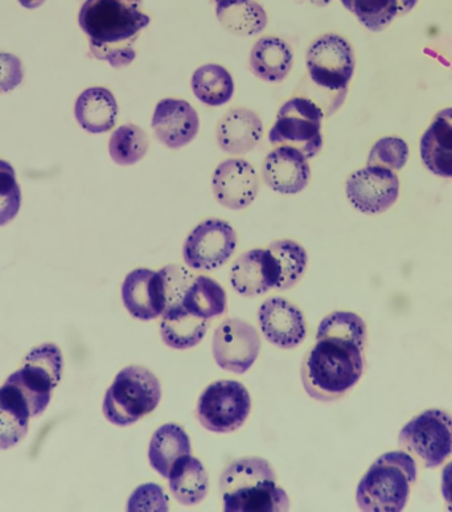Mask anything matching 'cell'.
I'll use <instances>...</instances> for the list:
<instances>
[{"label": "cell", "mask_w": 452, "mask_h": 512, "mask_svg": "<svg viewBox=\"0 0 452 512\" xmlns=\"http://www.w3.org/2000/svg\"><path fill=\"white\" fill-rule=\"evenodd\" d=\"M22 191L16 180L14 167L0 159V227L10 223L19 214Z\"/></svg>", "instance_id": "cell-35"}, {"label": "cell", "mask_w": 452, "mask_h": 512, "mask_svg": "<svg viewBox=\"0 0 452 512\" xmlns=\"http://www.w3.org/2000/svg\"><path fill=\"white\" fill-rule=\"evenodd\" d=\"M64 359L55 344L34 348L24 360L23 368L14 372L6 383L15 385L30 405L32 417L44 413L51 403L53 389L63 375Z\"/></svg>", "instance_id": "cell-8"}, {"label": "cell", "mask_w": 452, "mask_h": 512, "mask_svg": "<svg viewBox=\"0 0 452 512\" xmlns=\"http://www.w3.org/2000/svg\"><path fill=\"white\" fill-rule=\"evenodd\" d=\"M326 338L352 341L365 347V344H367V325L357 314L336 311V313L327 315L318 327L316 341Z\"/></svg>", "instance_id": "cell-34"}, {"label": "cell", "mask_w": 452, "mask_h": 512, "mask_svg": "<svg viewBox=\"0 0 452 512\" xmlns=\"http://www.w3.org/2000/svg\"><path fill=\"white\" fill-rule=\"evenodd\" d=\"M237 248V235L229 223L209 219L197 225L187 237L183 248L184 262L195 270L221 268Z\"/></svg>", "instance_id": "cell-11"}, {"label": "cell", "mask_w": 452, "mask_h": 512, "mask_svg": "<svg viewBox=\"0 0 452 512\" xmlns=\"http://www.w3.org/2000/svg\"><path fill=\"white\" fill-rule=\"evenodd\" d=\"M151 126L155 137L168 149H182L199 133V114L187 101L164 98L156 105Z\"/></svg>", "instance_id": "cell-18"}, {"label": "cell", "mask_w": 452, "mask_h": 512, "mask_svg": "<svg viewBox=\"0 0 452 512\" xmlns=\"http://www.w3.org/2000/svg\"><path fill=\"white\" fill-rule=\"evenodd\" d=\"M213 2H215V3H219V2H220V0H213Z\"/></svg>", "instance_id": "cell-43"}, {"label": "cell", "mask_w": 452, "mask_h": 512, "mask_svg": "<svg viewBox=\"0 0 452 512\" xmlns=\"http://www.w3.org/2000/svg\"><path fill=\"white\" fill-rule=\"evenodd\" d=\"M170 490L176 501L183 506H196L207 498L209 477L204 465L197 458L180 457L168 475Z\"/></svg>", "instance_id": "cell-26"}, {"label": "cell", "mask_w": 452, "mask_h": 512, "mask_svg": "<svg viewBox=\"0 0 452 512\" xmlns=\"http://www.w3.org/2000/svg\"><path fill=\"white\" fill-rule=\"evenodd\" d=\"M252 399L245 385L219 380L204 389L197 401L196 417L201 427L213 433H232L246 423Z\"/></svg>", "instance_id": "cell-9"}, {"label": "cell", "mask_w": 452, "mask_h": 512, "mask_svg": "<svg viewBox=\"0 0 452 512\" xmlns=\"http://www.w3.org/2000/svg\"><path fill=\"white\" fill-rule=\"evenodd\" d=\"M415 481L417 462L410 454L404 450L386 453L357 486V506L367 512H400L409 501Z\"/></svg>", "instance_id": "cell-5"}, {"label": "cell", "mask_w": 452, "mask_h": 512, "mask_svg": "<svg viewBox=\"0 0 452 512\" xmlns=\"http://www.w3.org/2000/svg\"><path fill=\"white\" fill-rule=\"evenodd\" d=\"M162 399V387L150 370L141 366L123 368L104 399V415L117 427H130L154 412Z\"/></svg>", "instance_id": "cell-6"}, {"label": "cell", "mask_w": 452, "mask_h": 512, "mask_svg": "<svg viewBox=\"0 0 452 512\" xmlns=\"http://www.w3.org/2000/svg\"><path fill=\"white\" fill-rule=\"evenodd\" d=\"M149 137L146 131L137 125H123L112 134L109 153L119 166L137 165L149 151Z\"/></svg>", "instance_id": "cell-31"}, {"label": "cell", "mask_w": 452, "mask_h": 512, "mask_svg": "<svg viewBox=\"0 0 452 512\" xmlns=\"http://www.w3.org/2000/svg\"><path fill=\"white\" fill-rule=\"evenodd\" d=\"M75 116L81 128L92 134L108 133L115 126L118 104L109 89L94 86L77 98Z\"/></svg>", "instance_id": "cell-22"}, {"label": "cell", "mask_w": 452, "mask_h": 512, "mask_svg": "<svg viewBox=\"0 0 452 512\" xmlns=\"http://www.w3.org/2000/svg\"><path fill=\"white\" fill-rule=\"evenodd\" d=\"M323 118V110L314 101L291 98L279 109L269 141L275 147H294L307 159L315 158L323 147Z\"/></svg>", "instance_id": "cell-7"}, {"label": "cell", "mask_w": 452, "mask_h": 512, "mask_svg": "<svg viewBox=\"0 0 452 512\" xmlns=\"http://www.w3.org/2000/svg\"><path fill=\"white\" fill-rule=\"evenodd\" d=\"M122 301L131 317L138 321L162 317L168 307L162 270L135 269L127 274L122 285Z\"/></svg>", "instance_id": "cell-14"}, {"label": "cell", "mask_w": 452, "mask_h": 512, "mask_svg": "<svg viewBox=\"0 0 452 512\" xmlns=\"http://www.w3.org/2000/svg\"><path fill=\"white\" fill-rule=\"evenodd\" d=\"M365 347L352 341L326 338L304 356L301 376L307 395L332 403L347 395L364 374Z\"/></svg>", "instance_id": "cell-2"}, {"label": "cell", "mask_w": 452, "mask_h": 512, "mask_svg": "<svg viewBox=\"0 0 452 512\" xmlns=\"http://www.w3.org/2000/svg\"><path fill=\"white\" fill-rule=\"evenodd\" d=\"M369 31H384L400 12L398 0H340Z\"/></svg>", "instance_id": "cell-33"}, {"label": "cell", "mask_w": 452, "mask_h": 512, "mask_svg": "<svg viewBox=\"0 0 452 512\" xmlns=\"http://www.w3.org/2000/svg\"><path fill=\"white\" fill-rule=\"evenodd\" d=\"M442 495L445 498L449 510L452 511V462L443 469Z\"/></svg>", "instance_id": "cell-39"}, {"label": "cell", "mask_w": 452, "mask_h": 512, "mask_svg": "<svg viewBox=\"0 0 452 512\" xmlns=\"http://www.w3.org/2000/svg\"><path fill=\"white\" fill-rule=\"evenodd\" d=\"M260 351V334L240 318L225 319L213 334V358L223 370L233 374L244 375L248 372L256 363Z\"/></svg>", "instance_id": "cell-12"}, {"label": "cell", "mask_w": 452, "mask_h": 512, "mask_svg": "<svg viewBox=\"0 0 452 512\" xmlns=\"http://www.w3.org/2000/svg\"><path fill=\"white\" fill-rule=\"evenodd\" d=\"M355 53L351 44L338 35H324L315 40L307 51V76L298 92L314 101L331 117L344 104L348 85L355 72Z\"/></svg>", "instance_id": "cell-3"}, {"label": "cell", "mask_w": 452, "mask_h": 512, "mask_svg": "<svg viewBox=\"0 0 452 512\" xmlns=\"http://www.w3.org/2000/svg\"><path fill=\"white\" fill-rule=\"evenodd\" d=\"M398 442L426 469L439 468L452 454V417L439 409H429L402 428Z\"/></svg>", "instance_id": "cell-10"}, {"label": "cell", "mask_w": 452, "mask_h": 512, "mask_svg": "<svg viewBox=\"0 0 452 512\" xmlns=\"http://www.w3.org/2000/svg\"><path fill=\"white\" fill-rule=\"evenodd\" d=\"M23 64L11 53L0 52V93L11 92L22 84Z\"/></svg>", "instance_id": "cell-38"}, {"label": "cell", "mask_w": 452, "mask_h": 512, "mask_svg": "<svg viewBox=\"0 0 452 512\" xmlns=\"http://www.w3.org/2000/svg\"><path fill=\"white\" fill-rule=\"evenodd\" d=\"M421 157L427 170L452 178V108L443 109L421 139Z\"/></svg>", "instance_id": "cell-21"}, {"label": "cell", "mask_w": 452, "mask_h": 512, "mask_svg": "<svg viewBox=\"0 0 452 512\" xmlns=\"http://www.w3.org/2000/svg\"><path fill=\"white\" fill-rule=\"evenodd\" d=\"M409 158V147L400 138L380 139L372 147L368 166L384 167L392 171L404 169Z\"/></svg>", "instance_id": "cell-36"}, {"label": "cell", "mask_w": 452, "mask_h": 512, "mask_svg": "<svg viewBox=\"0 0 452 512\" xmlns=\"http://www.w3.org/2000/svg\"><path fill=\"white\" fill-rule=\"evenodd\" d=\"M168 498L164 490L156 483L139 486L131 494L127 511H168Z\"/></svg>", "instance_id": "cell-37"}, {"label": "cell", "mask_w": 452, "mask_h": 512, "mask_svg": "<svg viewBox=\"0 0 452 512\" xmlns=\"http://www.w3.org/2000/svg\"><path fill=\"white\" fill-rule=\"evenodd\" d=\"M281 268L269 249H253L234 261L230 270L233 289L244 297H257L277 289Z\"/></svg>", "instance_id": "cell-16"}, {"label": "cell", "mask_w": 452, "mask_h": 512, "mask_svg": "<svg viewBox=\"0 0 452 512\" xmlns=\"http://www.w3.org/2000/svg\"><path fill=\"white\" fill-rule=\"evenodd\" d=\"M294 53L289 43L279 38L258 40L250 53V69L258 79L281 83L293 68Z\"/></svg>", "instance_id": "cell-24"}, {"label": "cell", "mask_w": 452, "mask_h": 512, "mask_svg": "<svg viewBox=\"0 0 452 512\" xmlns=\"http://www.w3.org/2000/svg\"><path fill=\"white\" fill-rule=\"evenodd\" d=\"M417 3L418 0H398V4H400V12H398V15L408 14V12L413 10Z\"/></svg>", "instance_id": "cell-40"}, {"label": "cell", "mask_w": 452, "mask_h": 512, "mask_svg": "<svg viewBox=\"0 0 452 512\" xmlns=\"http://www.w3.org/2000/svg\"><path fill=\"white\" fill-rule=\"evenodd\" d=\"M216 15L221 26L237 36L261 34L267 24L266 12L256 0H220Z\"/></svg>", "instance_id": "cell-28"}, {"label": "cell", "mask_w": 452, "mask_h": 512, "mask_svg": "<svg viewBox=\"0 0 452 512\" xmlns=\"http://www.w3.org/2000/svg\"><path fill=\"white\" fill-rule=\"evenodd\" d=\"M182 305L195 317L211 319L224 315L228 310V298L219 282L199 276L189 285L182 299Z\"/></svg>", "instance_id": "cell-29"}, {"label": "cell", "mask_w": 452, "mask_h": 512, "mask_svg": "<svg viewBox=\"0 0 452 512\" xmlns=\"http://www.w3.org/2000/svg\"><path fill=\"white\" fill-rule=\"evenodd\" d=\"M332 0H311V3H314L315 6L326 7L330 4Z\"/></svg>", "instance_id": "cell-42"}, {"label": "cell", "mask_w": 452, "mask_h": 512, "mask_svg": "<svg viewBox=\"0 0 452 512\" xmlns=\"http://www.w3.org/2000/svg\"><path fill=\"white\" fill-rule=\"evenodd\" d=\"M264 124L258 114L249 109H233L226 113L217 128L221 150L232 155H244L261 142Z\"/></svg>", "instance_id": "cell-20"}, {"label": "cell", "mask_w": 452, "mask_h": 512, "mask_svg": "<svg viewBox=\"0 0 452 512\" xmlns=\"http://www.w3.org/2000/svg\"><path fill=\"white\" fill-rule=\"evenodd\" d=\"M220 493L226 512L290 510L286 491L278 485L270 462L261 457L232 462L221 474Z\"/></svg>", "instance_id": "cell-4"}, {"label": "cell", "mask_w": 452, "mask_h": 512, "mask_svg": "<svg viewBox=\"0 0 452 512\" xmlns=\"http://www.w3.org/2000/svg\"><path fill=\"white\" fill-rule=\"evenodd\" d=\"M208 319L195 317L184 309L182 303L168 307L160 322L163 342L174 350H188L197 346L209 329Z\"/></svg>", "instance_id": "cell-25"}, {"label": "cell", "mask_w": 452, "mask_h": 512, "mask_svg": "<svg viewBox=\"0 0 452 512\" xmlns=\"http://www.w3.org/2000/svg\"><path fill=\"white\" fill-rule=\"evenodd\" d=\"M150 22L143 0H85L78 14L90 53L113 68L133 63L137 57L135 43Z\"/></svg>", "instance_id": "cell-1"}, {"label": "cell", "mask_w": 452, "mask_h": 512, "mask_svg": "<svg viewBox=\"0 0 452 512\" xmlns=\"http://www.w3.org/2000/svg\"><path fill=\"white\" fill-rule=\"evenodd\" d=\"M267 249L277 258L281 268V281L277 290L285 292L294 288L306 272L308 260L306 249L293 240L274 241Z\"/></svg>", "instance_id": "cell-32"}, {"label": "cell", "mask_w": 452, "mask_h": 512, "mask_svg": "<svg viewBox=\"0 0 452 512\" xmlns=\"http://www.w3.org/2000/svg\"><path fill=\"white\" fill-rule=\"evenodd\" d=\"M191 452V441L186 430L176 424L163 425L156 430L150 441L151 468L163 478H168L175 462Z\"/></svg>", "instance_id": "cell-27"}, {"label": "cell", "mask_w": 452, "mask_h": 512, "mask_svg": "<svg viewBox=\"0 0 452 512\" xmlns=\"http://www.w3.org/2000/svg\"><path fill=\"white\" fill-rule=\"evenodd\" d=\"M31 409L15 385L0 387V449L14 448L27 436Z\"/></svg>", "instance_id": "cell-23"}, {"label": "cell", "mask_w": 452, "mask_h": 512, "mask_svg": "<svg viewBox=\"0 0 452 512\" xmlns=\"http://www.w3.org/2000/svg\"><path fill=\"white\" fill-rule=\"evenodd\" d=\"M258 318L267 341L282 350H293L306 339V319L302 311L286 299H267L262 303Z\"/></svg>", "instance_id": "cell-17"}, {"label": "cell", "mask_w": 452, "mask_h": 512, "mask_svg": "<svg viewBox=\"0 0 452 512\" xmlns=\"http://www.w3.org/2000/svg\"><path fill=\"white\" fill-rule=\"evenodd\" d=\"M400 179L384 167L368 166L353 172L347 180V196L357 211L367 215L382 214L397 202Z\"/></svg>", "instance_id": "cell-13"}, {"label": "cell", "mask_w": 452, "mask_h": 512, "mask_svg": "<svg viewBox=\"0 0 452 512\" xmlns=\"http://www.w3.org/2000/svg\"><path fill=\"white\" fill-rule=\"evenodd\" d=\"M192 92L197 100L208 106H223L232 100L234 81L224 67L203 65L192 76Z\"/></svg>", "instance_id": "cell-30"}, {"label": "cell", "mask_w": 452, "mask_h": 512, "mask_svg": "<svg viewBox=\"0 0 452 512\" xmlns=\"http://www.w3.org/2000/svg\"><path fill=\"white\" fill-rule=\"evenodd\" d=\"M262 172L267 186L283 195L299 194L307 187L311 176L307 158L289 146H279L271 151Z\"/></svg>", "instance_id": "cell-19"}, {"label": "cell", "mask_w": 452, "mask_h": 512, "mask_svg": "<svg viewBox=\"0 0 452 512\" xmlns=\"http://www.w3.org/2000/svg\"><path fill=\"white\" fill-rule=\"evenodd\" d=\"M18 2L27 10H35V8L43 6L47 0H18Z\"/></svg>", "instance_id": "cell-41"}, {"label": "cell", "mask_w": 452, "mask_h": 512, "mask_svg": "<svg viewBox=\"0 0 452 512\" xmlns=\"http://www.w3.org/2000/svg\"><path fill=\"white\" fill-rule=\"evenodd\" d=\"M212 188L221 206L240 211L256 200L260 184L257 172L249 162L244 159H228L215 170Z\"/></svg>", "instance_id": "cell-15"}]
</instances>
